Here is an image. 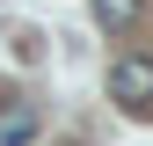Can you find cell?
I'll list each match as a JSON object with an SVG mask.
<instances>
[{
  "mask_svg": "<svg viewBox=\"0 0 153 146\" xmlns=\"http://www.w3.org/2000/svg\"><path fill=\"white\" fill-rule=\"evenodd\" d=\"M109 102H124V110H153V59L146 51H124L117 66H109Z\"/></svg>",
  "mask_w": 153,
  "mask_h": 146,
  "instance_id": "1",
  "label": "cell"
},
{
  "mask_svg": "<svg viewBox=\"0 0 153 146\" xmlns=\"http://www.w3.org/2000/svg\"><path fill=\"white\" fill-rule=\"evenodd\" d=\"M95 22L102 29H131L139 22V0H95Z\"/></svg>",
  "mask_w": 153,
  "mask_h": 146,
  "instance_id": "2",
  "label": "cell"
}]
</instances>
